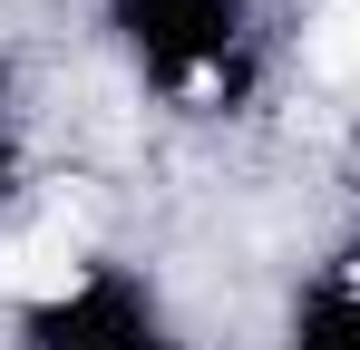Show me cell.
I'll list each match as a JSON object with an SVG mask.
<instances>
[{"mask_svg":"<svg viewBox=\"0 0 360 350\" xmlns=\"http://www.w3.org/2000/svg\"><path fill=\"white\" fill-rule=\"evenodd\" d=\"M88 283V253H78V233H30V243H0V292L10 302H68V292Z\"/></svg>","mask_w":360,"mask_h":350,"instance_id":"obj_1","label":"cell"},{"mask_svg":"<svg viewBox=\"0 0 360 350\" xmlns=\"http://www.w3.org/2000/svg\"><path fill=\"white\" fill-rule=\"evenodd\" d=\"M311 58H321L331 78H360V0H321V20H311Z\"/></svg>","mask_w":360,"mask_h":350,"instance_id":"obj_2","label":"cell"}]
</instances>
